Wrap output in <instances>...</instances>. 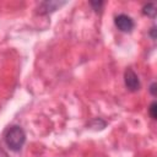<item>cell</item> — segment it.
Returning <instances> with one entry per match:
<instances>
[{
	"mask_svg": "<svg viewBox=\"0 0 157 157\" xmlns=\"http://www.w3.org/2000/svg\"><path fill=\"white\" fill-rule=\"evenodd\" d=\"M65 4H66V1H44V2H40L38 6V13L39 15L52 13Z\"/></svg>",
	"mask_w": 157,
	"mask_h": 157,
	"instance_id": "cell-4",
	"label": "cell"
},
{
	"mask_svg": "<svg viewBox=\"0 0 157 157\" xmlns=\"http://www.w3.org/2000/svg\"><path fill=\"white\" fill-rule=\"evenodd\" d=\"M124 83H125V87L130 92H136L141 87L139 76L136 75V72L131 67H128L125 70V72H124Z\"/></svg>",
	"mask_w": 157,
	"mask_h": 157,
	"instance_id": "cell-2",
	"label": "cell"
},
{
	"mask_svg": "<svg viewBox=\"0 0 157 157\" xmlns=\"http://www.w3.org/2000/svg\"><path fill=\"white\" fill-rule=\"evenodd\" d=\"M104 120L103 119H101V118H96V119H93L92 121H90V126L92 128V129H94V130H102L103 128H105L104 125H99V123H103Z\"/></svg>",
	"mask_w": 157,
	"mask_h": 157,
	"instance_id": "cell-6",
	"label": "cell"
},
{
	"mask_svg": "<svg viewBox=\"0 0 157 157\" xmlns=\"http://www.w3.org/2000/svg\"><path fill=\"white\" fill-rule=\"evenodd\" d=\"M114 23H115L117 28H118L120 32H125V33L131 32L132 28H134V26H135L134 20H132L130 16L125 15V13H119L118 16H115Z\"/></svg>",
	"mask_w": 157,
	"mask_h": 157,
	"instance_id": "cell-3",
	"label": "cell"
},
{
	"mask_svg": "<svg viewBox=\"0 0 157 157\" xmlns=\"http://www.w3.org/2000/svg\"><path fill=\"white\" fill-rule=\"evenodd\" d=\"M5 144L11 151H20L26 142V132L18 125H12L5 132Z\"/></svg>",
	"mask_w": 157,
	"mask_h": 157,
	"instance_id": "cell-1",
	"label": "cell"
},
{
	"mask_svg": "<svg viewBox=\"0 0 157 157\" xmlns=\"http://www.w3.org/2000/svg\"><path fill=\"white\" fill-rule=\"evenodd\" d=\"M148 113H150V117H151L153 120L157 118V103H156V102H152V103L150 104Z\"/></svg>",
	"mask_w": 157,
	"mask_h": 157,
	"instance_id": "cell-7",
	"label": "cell"
},
{
	"mask_svg": "<svg viewBox=\"0 0 157 157\" xmlns=\"http://www.w3.org/2000/svg\"><path fill=\"white\" fill-rule=\"evenodd\" d=\"M0 157H9V155H7V152L2 148V147H0Z\"/></svg>",
	"mask_w": 157,
	"mask_h": 157,
	"instance_id": "cell-11",
	"label": "cell"
},
{
	"mask_svg": "<svg viewBox=\"0 0 157 157\" xmlns=\"http://www.w3.org/2000/svg\"><path fill=\"white\" fill-rule=\"evenodd\" d=\"M148 34H150V37H151L153 40L156 39V26H152V27H151V29L148 31Z\"/></svg>",
	"mask_w": 157,
	"mask_h": 157,
	"instance_id": "cell-9",
	"label": "cell"
},
{
	"mask_svg": "<svg viewBox=\"0 0 157 157\" xmlns=\"http://www.w3.org/2000/svg\"><path fill=\"white\" fill-rule=\"evenodd\" d=\"M90 5L92 6V9L94 10V11H101V9H102V6L104 5V2L103 1H90Z\"/></svg>",
	"mask_w": 157,
	"mask_h": 157,
	"instance_id": "cell-8",
	"label": "cell"
},
{
	"mask_svg": "<svg viewBox=\"0 0 157 157\" xmlns=\"http://www.w3.org/2000/svg\"><path fill=\"white\" fill-rule=\"evenodd\" d=\"M156 82H152L151 85H150V93L152 94V96H156Z\"/></svg>",
	"mask_w": 157,
	"mask_h": 157,
	"instance_id": "cell-10",
	"label": "cell"
},
{
	"mask_svg": "<svg viewBox=\"0 0 157 157\" xmlns=\"http://www.w3.org/2000/svg\"><path fill=\"white\" fill-rule=\"evenodd\" d=\"M142 13L147 17H151V18H155L156 17V5L153 2H150V4H146L144 5L142 7Z\"/></svg>",
	"mask_w": 157,
	"mask_h": 157,
	"instance_id": "cell-5",
	"label": "cell"
}]
</instances>
